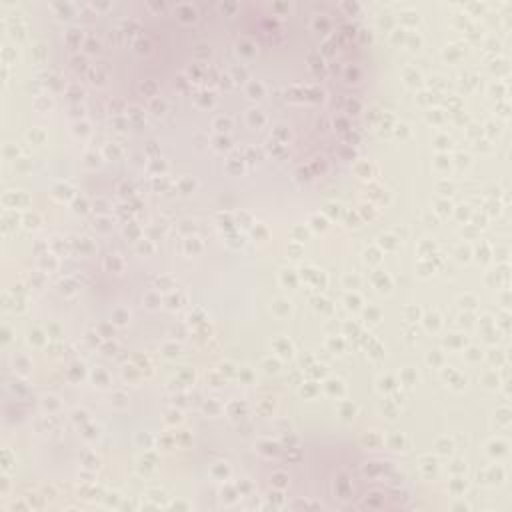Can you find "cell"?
Returning a JSON list of instances; mask_svg holds the SVG:
<instances>
[{"mask_svg":"<svg viewBox=\"0 0 512 512\" xmlns=\"http://www.w3.org/2000/svg\"><path fill=\"white\" fill-rule=\"evenodd\" d=\"M68 20L100 112L206 176L268 188L328 176L358 142L370 52L340 4H104Z\"/></svg>","mask_w":512,"mask_h":512,"instance_id":"1","label":"cell"}]
</instances>
